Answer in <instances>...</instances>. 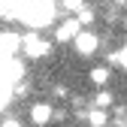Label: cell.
Returning a JSON list of instances; mask_svg holds the SVG:
<instances>
[{
	"label": "cell",
	"mask_w": 127,
	"mask_h": 127,
	"mask_svg": "<svg viewBox=\"0 0 127 127\" xmlns=\"http://www.w3.org/2000/svg\"><path fill=\"white\" fill-rule=\"evenodd\" d=\"M112 3H115V6H124V3H127V0H112Z\"/></svg>",
	"instance_id": "5bb4252c"
},
{
	"label": "cell",
	"mask_w": 127,
	"mask_h": 127,
	"mask_svg": "<svg viewBox=\"0 0 127 127\" xmlns=\"http://www.w3.org/2000/svg\"><path fill=\"white\" fill-rule=\"evenodd\" d=\"M94 106H100V109H109V106H112V94H109L106 88H103V91H97V97H94Z\"/></svg>",
	"instance_id": "8fae6325"
},
{
	"label": "cell",
	"mask_w": 127,
	"mask_h": 127,
	"mask_svg": "<svg viewBox=\"0 0 127 127\" xmlns=\"http://www.w3.org/2000/svg\"><path fill=\"white\" fill-rule=\"evenodd\" d=\"M79 30H82V21H79L76 15H70V18H64V21L55 27V39H58V42H73Z\"/></svg>",
	"instance_id": "5b68a950"
},
{
	"label": "cell",
	"mask_w": 127,
	"mask_h": 127,
	"mask_svg": "<svg viewBox=\"0 0 127 127\" xmlns=\"http://www.w3.org/2000/svg\"><path fill=\"white\" fill-rule=\"evenodd\" d=\"M21 55L27 61H42L52 55V39H45L39 30H30V33L21 36Z\"/></svg>",
	"instance_id": "7a4b0ae2"
},
{
	"label": "cell",
	"mask_w": 127,
	"mask_h": 127,
	"mask_svg": "<svg viewBox=\"0 0 127 127\" xmlns=\"http://www.w3.org/2000/svg\"><path fill=\"white\" fill-rule=\"evenodd\" d=\"M58 6H61L64 12H70V15H76L79 9L85 6V0H58Z\"/></svg>",
	"instance_id": "30bf717a"
},
{
	"label": "cell",
	"mask_w": 127,
	"mask_h": 127,
	"mask_svg": "<svg viewBox=\"0 0 127 127\" xmlns=\"http://www.w3.org/2000/svg\"><path fill=\"white\" fill-rule=\"evenodd\" d=\"M18 52H21V36L15 30H0V55L15 58Z\"/></svg>",
	"instance_id": "8992f818"
},
{
	"label": "cell",
	"mask_w": 127,
	"mask_h": 127,
	"mask_svg": "<svg viewBox=\"0 0 127 127\" xmlns=\"http://www.w3.org/2000/svg\"><path fill=\"white\" fill-rule=\"evenodd\" d=\"M91 82L94 85H97V88H106L109 85V79H112V70H109V67H91Z\"/></svg>",
	"instance_id": "ba28073f"
},
{
	"label": "cell",
	"mask_w": 127,
	"mask_h": 127,
	"mask_svg": "<svg viewBox=\"0 0 127 127\" xmlns=\"http://www.w3.org/2000/svg\"><path fill=\"white\" fill-rule=\"evenodd\" d=\"M112 64H121V67L127 70V45L118 49V52H112Z\"/></svg>",
	"instance_id": "7c38bea8"
},
{
	"label": "cell",
	"mask_w": 127,
	"mask_h": 127,
	"mask_svg": "<svg viewBox=\"0 0 127 127\" xmlns=\"http://www.w3.org/2000/svg\"><path fill=\"white\" fill-rule=\"evenodd\" d=\"M0 127H21V124H18V121H15V118H6V121H3V124H0Z\"/></svg>",
	"instance_id": "4fadbf2b"
},
{
	"label": "cell",
	"mask_w": 127,
	"mask_h": 127,
	"mask_svg": "<svg viewBox=\"0 0 127 127\" xmlns=\"http://www.w3.org/2000/svg\"><path fill=\"white\" fill-rule=\"evenodd\" d=\"M124 24H127V18H124Z\"/></svg>",
	"instance_id": "9a60e30c"
},
{
	"label": "cell",
	"mask_w": 127,
	"mask_h": 127,
	"mask_svg": "<svg viewBox=\"0 0 127 127\" xmlns=\"http://www.w3.org/2000/svg\"><path fill=\"white\" fill-rule=\"evenodd\" d=\"M76 18L82 21V27H88V24H94V18H97V12H94V9H88V3H85L82 9L76 12Z\"/></svg>",
	"instance_id": "9c48e42d"
},
{
	"label": "cell",
	"mask_w": 127,
	"mask_h": 127,
	"mask_svg": "<svg viewBox=\"0 0 127 127\" xmlns=\"http://www.w3.org/2000/svg\"><path fill=\"white\" fill-rule=\"evenodd\" d=\"M85 121H88V127H109V124H112L109 115H106V109H100V106L88 109V112H85Z\"/></svg>",
	"instance_id": "52a82bcc"
},
{
	"label": "cell",
	"mask_w": 127,
	"mask_h": 127,
	"mask_svg": "<svg viewBox=\"0 0 127 127\" xmlns=\"http://www.w3.org/2000/svg\"><path fill=\"white\" fill-rule=\"evenodd\" d=\"M27 118H30L33 127H49L55 121V106L49 100H39V103H33V106L27 109Z\"/></svg>",
	"instance_id": "277c9868"
},
{
	"label": "cell",
	"mask_w": 127,
	"mask_h": 127,
	"mask_svg": "<svg viewBox=\"0 0 127 127\" xmlns=\"http://www.w3.org/2000/svg\"><path fill=\"white\" fill-rule=\"evenodd\" d=\"M73 49H76L79 58H94V55L100 52V33H94V30L82 27V30L76 33V39H73Z\"/></svg>",
	"instance_id": "3957f363"
},
{
	"label": "cell",
	"mask_w": 127,
	"mask_h": 127,
	"mask_svg": "<svg viewBox=\"0 0 127 127\" xmlns=\"http://www.w3.org/2000/svg\"><path fill=\"white\" fill-rule=\"evenodd\" d=\"M55 12H58V0H24L18 18L30 30H42L45 24L55 21Z\"/></svg>",
	"instance_id": "6da1fadb"
}]
</instances>
